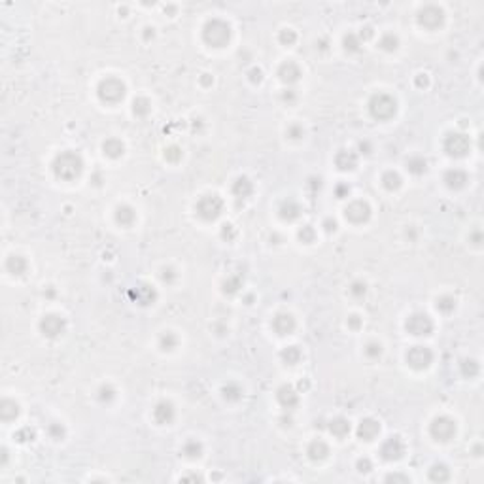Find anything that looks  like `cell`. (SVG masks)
I'll use <instances>...</instances> for the list:
<instances>
[{
  "label": "cell",
  "mask_w": 484,
  "mask_h": 484,
  "mask_svg": "<svg viewBox=\"0 0 484 484\" xmlns=\"http://www.w3.org/2000/svg\"><path fill=\"white\" fill-rule=\"evenodd\" d=\"M55 174L63 180H74L76 176H80L82 169H84V161L82 157L74 152H65L55 159Z\"/></svg>",
  "instance_id": "obj_1"
},
{
  "label": "cell",
  "mask_w": 484,
  "mask_h": 484,
  "mask_svg": "<svg viewBox=\"0 0 484 484\" xmlns=\"http://www.w3.org/2000/svg\"><path fill=\"white\" fill-rule=\"evenodd\" d=\"M369 110L377 120H390L396 114V101L388 95H375L369 103Z\"/></svg>",
  "instance_id": "obj_2"
},
{
  "label": "cell",
  "mask_w": 484,
  "mask_h": 484,
  "mask_svg": "<svg viewBox=\"0 0 484 484\" xmlns=\"http://www.w3.org/2000/svg\"><path fill=\"white\" fill-rule=\"evenodd\" d=\"M205 40L214 48H222L225 42L229 40V27L224 21H210L205 27Z\"/></svg>",
  "instance_id": "obj_3"
},
{
  "label": "cell",
  "mask_w": 484,
  "mask_h": 484,
  "mask_svg": "<svg viewBox=\"0 0 484 484\" xmlns=\"http://www.w3.org/2000/svg\"><path fill=\"white\" fill-rule=\"evenodd\" d=\"M125 95V86L116 78H106L99 86V97L104 103H118Z\"/></svg>",
  "instance_id": "obj_4"
},
{
  "label": "cell",
  "mask_w": 484,
  "mask_h": 484,
  "mask_svg": "<svg viewBox=\"0 0 484 484\" xmlns=\"http://www.w3.org/2000/svg\"><path fill=\"white\" fill-rule=\"evenodd\" d=\"M222 208H224V203L220 197L216 195H207L199 201L197 205V214L203 218V220H216L220 214H222Z\"/></svg>",
  "instance_id": "obj_5"
},
{
  "label": "cell",
  "mask_w": 484,
  "mask_h": 484,
  "mask_svg": "<svg viewBox=\"0 0 484 484\" xmlns=\"http://www.w3.org/2000/svg\"><path fill=\"white\" fill-rule=\"evenodd\" d=\"M433 360V354L430 352V348L426 346H413L409 352H407V362L411 367L415 369H426Z\"/></svg>",
  "instance_id": "obj_6"
},
{
  "label": "cell",
  "mask_w": 484,
  "mask_h": 484,
  "mask_svg": "<svg viewBox=\"0 0 484 484\" xmlns=\"http://www.w3.org/2000/svg\"><path fill=\"white\" fill-rule=\"evenodd\" d=\"M433 329V324L430 320V316L426 314H413L409 320H407V331L413 333L416 337H422V335H430Z\"/></svg>",
  "instance_id": "obj_7"
},
{
  "label": "cell",
  "mask_w": 484,
  "mask_h": 484,
  "mask_svg": "<svg viewBox=\"0 0 484 484\" xmlns=\"http://www.w3.org/2000/svg\"><path fill=\"white\" fill-rule=\"evenodd\" d=\"M445 150L454 157L466 156L467 150H469V140H467L466 135H458V133L449 135L447 140H445Z\"/></svg>",
  "instance_id": "obj_8"
},
{
  "label": "cell",
  "mask_w": 484,
  "mask_h": 484,
  "mask_svg": "<svg viewBox=\"0 0 484 484\" xmlns=\"http://www.w3.org/2000/svg\"><path fill=\"white\" fill-rule=\"evenodd\" d=\"M456 433V424L450 418H437L432 424V435L437 441H449Z\"/></svg>",
  "instance_id": "obj_9"
},
{
  "label": "cell",
  "mask_w": 484,
  "mask_h": 484,
  "mask_svg": "<svg viewBox=\"0 0 484 484\" xmlns=\"http://www.w3.org/2000/svg\"><path fill=\"white\" fill-rule=\"evenodd\" d=\"M371 216V208L367 207V203L363 201H356L352 203L350 207L346 208V218L354 224H362V222H367Z\"/></svg>",
  "instance_id": "obj_10"
},
{
  "label": "cell",
  "mask_w": 484,
  "mask_h": 484,
  "mask_svg": "<svg viewBox=\"0 0 484 484\" xmlns=\"http://www.w3.org/2000/svg\"><path fill=\"white\" fill-rule=\"evenodd\" d=\"M40 328L44 331V335H48V337H59V335L65 331V320L59 318V316L50 314V316H46V318L42 320Z\"/></svg>",
  "instance_id": "obj_11"
},
{
  "label": "cell",
  "mask_w": 484,
  "mask_h": 484,
  "mask_svg": "<svg viewBox=\"0 0 484 484\" xmlns=\"http://www.w3.org/2000/svg\"><path fill=\"white\" fill-rule=\"evenodd\" d=\"M403 450H405V447H403L401 439H399V437H390V439L382 445L380 454L384 460H398V458H401Z\"/></svg>",
  "instance_id": "obj_12"
},
{
  "label": "cell",
  "mask_w": 484,
  "mask_h": 484,
  "mask_svg": "<svg viewBox=\"0 0 484 484\" xmlns=\"http://www.w3.org/2000/svg\"><path fill=\"white\" fill-rule=\"evenodd\" d=\"M273 328L278 335H290L295 329V320L290 314H278L277 318L273 320Z\"/></svg>",
  "instance_id": "obj_13"
},
{
  "label": "cell",
  "mask_w": 484,
  "mask_h": 484,
  "mask_svg": "<svg viewBox=\"0 0 484 484\" xmlns=\"http://www.w3.org/2000/svg\"><path fill=\"white\" fill-rule=\"evenodd\" d=\"M379 432H380L379 422H375V420L367 418V420H363L362 424H360L358 435H360V439H363V441H373V439L379 435Z\"/></svg>",
  "instance_id": "obj_14"
},
{
  "label": "cell",
  "mask_w": 484,
  "mask_h": 484,
  "mask_svg": "<svg viewBox=\"0 0 484 484\" xmlns=\"http://www.w3.org/2000/svg\"><path fill=\"white\" fill-rule=\"evenodd\" d=\"M154 418L159 424H169L174 418V409L171 403H159L154 411Z\"/></svg>",
  "instance_id": "obj_15"
},
{
  "label": "cell",
  "mask_w": 484,
  "mask_h": 484,
  "mask_svg": "<svg viewBox=\"0 0 484 484\" xmlns=\"http://www.w3.org/2000/svg\"><path fill=\"white\" fill-rule=\"evenodd\" d=\"M17 415H19V407L14 403V401L4 399V401L0 403V418H2L4 422H12Z\"/></svg>",
  "instance_id": "obj_16"
},
{
  "label": "cell",
  "mask_w": 484,
  "mask_h": 484,
  "mask_svg": "<svg viewBox=\"0 0 484 484\" xmlns=\"http://www.w3.org/2000/svg\"><path fill=\"white\" fill-rule=\"evenodd\" d=\"M278 401H280L282 407L292 409V407L297 405V394H295L290 386H284V388L278 390Z\"/></svg>",
  "instance_id": "obj_17"
},
{
  "label": "cell",
  "mask_w": 484,
  "mask_h": 484,
  "mask_svg": "<svg viewBox=\"0 0 484 484\" xmlns=\"http://www.w3.org/2000/svg\"><path fill=\"white\" fill-rule=\"evenodd\" d=\"M299 76H301V70L297 65L294 63H286V65H282V69H280V78L284 80V82H288V84H294L299 80Z\"/></svg>",
  "instance_id": "obj_18"
},
{
  "label": "cell",
  "mask_w": 484,
  "mask_h": 484,
  "mask_svg": "<svg viewBox=\"0 0 484 484\" xmlns=\"http://www.w3.org/2000/svg\"><path fill=\"white\" fill-rule=\"evenodd\" d=\"M445 182L449 184L450 188H462L464 184L467 182V176L466 173H462V171H449L447 176H445Z\"/></svg>",
  "instance_id": "obj_19"
},
{
  "label": "cell",
  "mask_w": 484,
  "mask_h": 484,
  "mask_svg": "<svg viewBox=\"0 0 484 484\" xmlns=\"http://www.w3.org/2000/svg\"><path fill=\"white\" fill-rule=\"evenodd\" d=\"M6 267H8V271L12 275H23L27 271V261L23 259L21 256H12L6 263Z\"/></svg>",
  "instance_id": "obj_20"
},
{
  "label": "cell",
  "mask_w": 484,
  "mask_h": 484,
  "mask_svg": "<svg viewBox=\"0 0 484 484\" xmlns=\"http://www.w3.org/2000/svg\"><path fill=\"white\" fill-rule=\"evenodd\" d=\"M328 454H329V449L324 441H314L311 447H309V456H311L312 460H322V458H326Z\"/></svg>",
  "instance_id": "obj_21"
},
{
  "label": "cell",
  "mask_w": 484,
  "mask_h": 484,
  "mask_svg": "<svg viewBox=\"0 0 484 484\" xmlns=\"http://www.w3.org/2000/svg\"><path fill=\"white\" fill-rule=\"evenodd\" d=\"M233 191H235V195L237 197H248L250 193H252V184H250V180L248 178H239L237 182H235V186H233Z\"/></svg>",
  "instance_id": "obj_22"
},
{
  "label": "cell",
  "mask_w": 484,
  "mask_h": 484,
  "mask_svg": "<svg viewBox=\"0 0 484 484\" xmlns=\"http://www.w3.org/2000/svg\"><path fill=\"white\" fill-rule=\"evenodd\" d=\"M337 165L343 169V171H350L356 167V156L350 154V152H341L337 156Z\"/></svg>",
  "instance_id": "obj_23"
},
{
  "label": "cell",
  "mask_w": 484,
  "mask_h": 484,
  "mask_svg": "<svg viewBox=\"0 0 484 484\" xmlns=\"http://www.w3.org/2000/svg\"><path fill=\"white\" fill-rule=\"evenodd\" d=\"M329 430H331L333 435H337V437H345L346 433L350 432V424L346 422L345 418H337V420H333V422H331Z\"/></svg>",
  "instance_id": "obj_24"
},
{
  "label": "cell",
  "mask_w": 484,
  "mask_h": 484,
  "mask_svg": "<svg viewBox=\"0 0 484 484\" xmlns=\"http://www.w3.org/2000/svg\"><path fill=\"white\" fill-rule=\"evenodd\" d=\"M280 212H282V218H286V220H295V218H299V212H301V208L295 205L294 201H286L282 208H280Z\"/></svg>",
  "instance_id": "obj_25"
},
{
  "label": "cell",
  "mask_w": 484,
  "mask_h": 484,
  "mask_svg": "<svg viewBox=\"0 0 484 484\" xmlns=\"http://www.w3.org/2000/svg\"><path fill=\"white\" fill-rule=\"evenodd\" d=\"M116 218H118V222H120L121 225H131L135 222V212H133V208H129V207H120L118 208Z\"/></svg>",
  "instance_id": "obj_26"
},
{
  "label": "cell",
  "mask_w": 484,
  "mask_h": 484,
  "mask_svg": "<svg viewBox=\"0 0 484 484\" xmlns=\"http://www.w3.org/2000/svg\"><path fill=\"white\" fill-rule=\"evenodd\" d=\"M104 152L110 157H120L123 154V144H121L120 140L110 138L108 142H104Z\"/></svg>",
  "instance_id": "obj_27"
},
{
  "label": "cell",
  "mask_w": 484,
  "mask_h": 484,
  "mask_svg": "<svg viewBox=\"0 0 484 484\" xmlns=\"http://www.w3.org/2000/svg\"><path fill=\"white\" fill-rule=\"evenodd\" d=\"M430 19H435V23L439 25V23L443 21V14H441V10H437V8H430V10H426V12L420 16V23L428 25V23H430Z\"/></svg>",
  "instance_id": "obj_28"
},
{
  "label": "cell",
  "mask_w": 484,
  "mask_h": 484,
  "mask_svg": "<svg viewBox=\"0 0 484 484\" xmlns=\"http://www.w3.org/2000/svg\"><path fill=\"white\" fill-rule=\"evenodd\" d=\"M282 358H284V362H288L290 365H294L301 360V352H299V348L297 346H290V348H286L284 352H282Z\"/></svg>",
  "instance_id": "obj_29"
},
{
  "label": "cell",
  "mask_w": 484,
  "mask_h": 484,
  "mask_svg": "<svg viewBox=\"0 0 484 484\" xmlns=\"http://www.w3.org/2000/svg\"><path fill=\"white\" fill-rule=\"evenodd\" d=\"M430 479H432V481H439V483L447 481V479H449V469L445 466H435L432 471H430Z\"/></svg>",
  "instance_id": "obj_30"
},
{
  "label": "cell",
  "mask_w": 484,
  "mask_h": 484,
  "mask_svg": "<svg viewBox=\"0 0 484 484\" xmlns=\"http://www.w3.org/2000/svg\"><path fill=\"white\" fill-rule=\"evenodd\" d=\"M382 182H384V186H386L388 190H398L399 186H401V178H399V174H396V173H386L384 174V178H382Z\"/></svg>",
  "instance_id": "obj_31"
},
{
  "label": "cell",
  "mask_w": 484,
  "mask_h": 484,
  "mask_svg": "<svg viewBox=\"0 0 484 484\" xmlns=\"http://www.w3.org/2000/svg\"><path fill=\"white\" fill-rule=\"evenodd\" d=\"M201 450H203V447H201L197 441H190V443H186V447H184V454L190 456V458H195V456H201Z\"/></svg>",
  "instance_id": "obj_32"
},
{
  "label": "cell",
  "mask_w": 484,
  "mask_h": 484,
  "mask_svg": "<svg viewBox=\"0 0 484 484\" xmlns=\"http://www.w3.org/2000/svg\"><path fill=\"white\" fill-rule=\"evenodd\" d=\"M409 169H411V173H415V174H422L424 171H426V161L424 159H411L409 161Z\"/></svg>",
  "instance_id": "obj_33"
},
{
  "label": "cell",
  "mask_w": 484,
  "mask_h": 484,
  "mask_svg": "<svg viewBox=\"0 0 484 484\" xmlns=\"http://www.w3.org/2000/svg\"><path fill=\"white\" fill-rule=\"evenodd\" d=\"M150 112V103L146 101V99H138V101H135V114H138V116H146Z\"/></svg>",
  "instance_id": "obj_34"
},
{
  "label": "cell",
  "mask_w": 484,
  "mask_h": 484,
  "mask_svg": "<svg viewBox=\"0 0 484 484\" xmlns=\"http://www.w3.org/2000/svg\"><path fill=\"white\" fill-rule=\"evenodd\" d=\"M161 346H163V350H173L174 346H176V337H174L173 333L163 335L161 337Z\"/></svg>",
  "instance_id": "obj_35"
},
{
  "label": "cell",
  "mask_w": 484,
  "mask_h": 484,
  "mask_svg": "<svg viewBox=\"0 0 484 484\" xmlns=\"http://www.w3.org/2000/svg\"><path fill=\"white\" fill-rule=\"evenodd\" d=\"M224 394H225V399H231V401H237V399L241 398L242 392H241V390H239V388H237V386H233V384H231L229 388H225Z\"/></svg>",
  "instance_id": "obj_36"
},
{
  "label": "cell",
  "mask_w": 484,
  "mask_h": 484,
  "mask_svg": "<svg viewBox=\"0 0 484 484\" xmlns=\"http://www.w3.org/2000/svg\"><path fill=\"white\" fill-rule=\"evenodd\" d=\"M380 46L384 48V50H396L398 48V38H394L392 35H388V36H384V40L380 42Z\"/></svg>",
  "instance_id": "obj_37"
},
{
  "label": "cell",
  "mask_w": 484,
  "mask_h": 484,
  "mask_svg": "<svg viewBox=\"0 0 484 484\" xmlns=\"http://www.w3.org/2000/svg\"><path fill=\"white\" fill-rule=\"evenodd\" d=\"M367 356H371V358H377V356H380V345H375V343H371V345L367 346Z\"/></svg>",
  "instance_id": "obj_38"
},
{
  "label": "cell",
  "mask_w": 484,
  "mask_h": 484,
  "mask_svg": "<svg viewBox=\"0 0 484 484\" xmlns=\"http://www.w3.org/2000/svg\"><path fill=\"white\" fill-rule=\"evenodd\" d=\"M299 237H301L305 242H311L312 239H314V231H312L311 227H303V231L299 233Z\"/></svg>",
  "instance_id": "obj_39"
},
{
  "label": "cell",
  "mask_w": 484,
  "mask_h": 484,
  "mask_svg": "<svg viewBox=\"0 0 484 484\" xmlns=\"http://www.w3.org/2000/svg\"><path fill=\"white\" fill-rule=\"evenodd\" d=\"M50 433L53 435V439H61L65 432H63V428H61L59 424H55V426H52V428H50Z\"/></svg>",
  "instance_id": "obj_40"
},
{
  "label": "cell",
  "mask_w": 484,
  "mask_h": 484,
  "mask_svg": "<svg viewBox=\"0 0 484 484\" xmlns=\"http://www.w3.org/2000/svg\"><path fill=\"white\" fill-rule=\"evenodd\" d=\"M112 398H114V390H112V388H103V390H101V399H103V401L104 399L110 401Z\"/></svg>",
  "instance_id": "obj_41"
},
{
  "label": "cell",
  "mask_w": 484,
  "mask_h": 484,
  "mask_svg": "<svg viewBox=\"0 0 484 484\" xmlns=\"http://www.w3.org/2000/svg\"><path fill=\"white\" fill-rule=\"evenodd\" d=\"M358 467H360L362 473H367V471H371V462H369V460H360V462H358Z\"/></svg>",
  "instance_id": "obj_42"
},
{
  "label": "cell",
  "mask_w": 484,
  "mask_h": 484,
  "mask_svg": "<svg viewBox=\"0 0 484 484\" xmlns=\"http://www.w3.org/2000/svg\"><path fill=\"white\" fill-rule=\"evenodd\" d=\"M352 294H354V295L365 294V284H354V288H352Z\"/></svg>",
  "instance_id": "obj_43"
},
{
  "label": "cell",
  "mask_w": 484,
  "mask_h": 484,
  "mask_svg": "<svg viewBox=\"0 0 484 484\" xmlns=\"http://www.w3.org/2000/svg\"><path fill=\"white\" fill-rule=\"evenodd\" d=\"M290 135H292V138H299V137H303V131L299 127H290Z\"/></svg>",
  "instance_id": "obj_44"
},
{
  "label": "cell",
  "mask_w": 484,
  "mask_h": 484,
  "mask_svg": "<svg viewBox=\"0 0 484 484\" xmlns=\"http://www.w3.org/2000/svg\"><path fill=\"white\" fill-rule=\"evenodd\" d=\"M386 481H405V483H407L409 479H407V477H399V475H390Z\"/></svg>",
  "instance_id": "obj_45"
}]
</instances>
